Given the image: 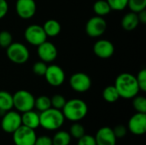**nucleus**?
Returning <instances> with one entry per match:
<instances>
[{"instance_id": "nucleus-1", "label": "nucleus", "mask_w": 146, "mask_h": 145, "mask_svg": "<svg viewBox=\"0 0 146 145\" xmlns=\"http://www.w3.org/2000/svg\"><path fill=\"white\" fill-rule=\"evenodd\" d=\"M120 97L124 99H133L139 95V87L136 79V76L129 73H123L119 74L115 82Z\"/></svg>"}, {"instance_id": "nucleus-2", "label": "nucleus", "mask_w": 146, "mask_h": 145, "mask_svg": "<svg viewBox=\"0 0 146 145\" xmlns=\"http://www.w3.org/2000/svg\"><path fill=\"white\" fill-rule=\"evenodd\" d=\"M62 112L65 120L72 122H78L86 116L88 106L85 101L79 98H73L66 102Z\"/></svg>"}, {"instance_id": "nucleus-3", "label": "nucleus", "mask_w": 146, "mask_h": 145, "mask_svg": "<svg viewBox=\"0 0 146 145\" xmlns=\"http://www.w3.org/2000/svg\"><path fill=\"white\" fill-rule=\"evenodd\" d=\"M40 126L47 131H57L64 124L65 118L60 109L50 108L39 113Z\"/></svg>"}, {"instance_id": "nucleus-4", "label": "nucleus", "mask_w": 146, "mask_h": 145, "mask_svg": "<svg viewBox=\"0 0 146 145\" xmlns=\"http://www.w3.org/2000/svg\"><path fill=\"white\" fill-rule=\"evenodd\" d=\"M6 56L13 63L21 65L28 61L30 53L25 44L20 42H13L6 48Z\"/></svg>"}, {"instance_id": "nucleus-5", "label": "nucleus", "mask_w": 146, "mask_h": 145, "mask_svg": "<svg viewBox=\"0 0 146 145\" xmlns=\"http://www.w3.org/2000/svg\"><path fill=\"white\" fill-rule=\"evenodd\" d=\"M35 97L26 90H19L13 94V107L19 113H24L34 109Z\"/></svg>"}, {"instance_id": "nucleus-6", "label": "nucleus", "mask_w": 146, "mask_h": 145, "mask_svg": "<svg viewBox=\"0 0 146 145\" xmlns=\"http://www.w3.org/2000/svg\"><path fill=\"white\" fill-rule=\"evenodd\" d=\"M2 130L9 134H12L21 126V116L18 111L9 110L2 115L0 121Z\"/></svg>"}, {"instance_id": "nucleus-7", "label": "nucleus", "mask_w": 146, "mask_h": 145, "mask_svg": "<svg viewBox=\"0 0 146 145\" xmlns=\"http://www.w3.org/2000/svg\"><path fill=\"white\" fill-rule=\"evenodd\" d=\"M36 138L35 130L22 125L12 133V140L15 145H34Z\"/></svg>"}, {"instance_id": "nucleus-8", "label": "nucleus", "mask_w": 146, "mask_h": 145, "mask_svg": "<svg viewBox=\"0 0 146 145\" xmlns=\"http://www.w3.org/2000/svg\"><path fill=\"white\" fill-rule=\"evenodd\" d=\"M26 41L33 46H38L47 39V36L43 29V26L36 24L28 26L24 32Z\"/></svg>"}, {"instance_id": "nucleus-9", "label": "nucleus", "mask_w": 146, "mask_h": 145, "mask_svg": "<svg viewBox=\"0 0 146 145\" xmlns=\"http://www.w3.org/2000/svg\"><path fill=\"white\" fill-rule=\"evenodd\" d=\"M106 29L107 23L102 16H92L86 24V32L91 38L101 37L105 32Z\"/></svg>"}, {"instance_id": "nucleus-10", "label": "nucleus", "mask_w": 146, "mask_h": 145, "mask_svg": "<svg viewBox=\"0 0 146 145\" xmlns=\"http://www.w3.org/2000/svg\"><path fill=\"white\" fill-rule=\"evenodd\" d=\"M46 82L54 87H58L64 83L65 72L64 70L56 64H51L47 66L46 72L44 73Z\"/></svg>"}, {"instance_id": "nucleus-11", "label": "nucleus", "mask_w": 146, "mask_h": 145, "mask_svg": "<svg viewBox=\"0 0 146 145\" xmlns=\"http://www.w3.org/2000/svg\"><path fill=\"white\" fill-rule=\"evenodd\" d=\"M69 85L74 91L83 93L89 91L91 88L92 79L89 75L85 73H75L70 77Z\"/></svg>"}, {"instance_id": "nucleus-12", "label": "nucleus", "mask_w": 146, "mask_h": 145, "mask_svg": "<svg viewBox=\"0 0 146 145\" xmlns=\"http://www.w3.org/2000/svg\"><path fill=\"white\" fill-rule=\"evenodd\" d=\"M127 130L135 136H142L146 132V114L136 113L128 121Z\"/></svg>"}, {"instance_id": "nucleus-13", "label": "nucleus", "mask_w": 146, "mask_h": 145, "mask_svg": "<svg viewBox=\"0 0 146 145\" xmlns=\"http://www.w3.org/2000/svg\"><path fill=\"white\" fill-rule=\"evenodd\" d=\"M37 10V4L34 0H17L15 3V11L21 19L32 18Z\"/></svg>"}, {"instance_id": "nucleus-14", "label": "nucleus", "mask_w": 146, "mask_h": 145, "mask_svg": "<svg viewBox=\"0 0 146 145\" xmlns=\"http://www.w3.org/2000/svg\"><path fill=\"white\" fill-rule=\"evenodd\" d=\"M37 53L39 59L44 62H51L57 57V49L54 44L47 40L38 46Z\"/></svg>"}, {"instance_id": "nucleus-15", "label": "nucleus", "mask_w": 146, "mask_h": 145, "mask_svg": "<svg viewBox=\"0 0 146 145\" xmlns=\"http://www.w3.org/2000/svg\"><path fill=\"white\" fill-rule=\"evenodd\" d=\"M93 52L101 59H108L114 55L115 46L110 40L99 39L93 45Z\"/></svg>"}, {"instance_id": "nucleus-16", "label": "nucleus", "mask_w": 146, "mask_h": 145, "mask_svg": "<svg viewBox=\"0 0 146 145\" xmlns=\"http://www.w3.org/2000/svg\"><path fill=\"white\" fill-rule=\"evenodd\" d=\"M97 145H116L117 138L110 126H103L98 130L94 136Z\"/></svg>"}, {"instance_id": "nucleus-17", "label": "nucleus", "mask_w": 146, "mask_h": 145, "mask_svg": "<svg viewBox=\"0 0 146 145\" xmlns=\"http://www.w3.org/2000/svg\"><path fill=\"white\" fill-rule=\"evenodd\" d=\"M21 125L33 130H36L40 126L39 112H36L33 109L21 113Z\"/></svg>"}, {"instance_id": "nucleus-18", "label": "nucleus", "mask_w": 146, "mask_h": 145, "mask_svg": "<svg viewBox=\"0 0 146 145\" xmlns=\"http://www.w3.org/2000/svg\"><path fill=\"white\" fill-rule=\"evenodd\" d=\"M139 24V21L137 13L132 11L126 14L121 20V26L126 31L135 30L138 27Z\"/></svg>"}, {"instance_id": "nucleus-19", "label": "nucleus", "mask_w": 146, "mask_h": 145, "mask_svg": "<svg viewBox=\"0 0 146 145\" xmlns=\"http://www.w3.org/2000/svg\"><path fill=\"white\" fill-rule=\"evenodd\" d=\"M43 29L47 37L54 38L59 35V33L61 32L62 27L58 21L54 20V19H50L44 22L43 26Z\"/></svg>"}, {"instance_id": "nucleus-20", "label": "nucleus", "mask_w": 146, "mask_h": 145, "mask_svg": "<svg viewBox=\"0 0 146 145\" xmlns=\"http://www.w3.org/2000/svg\"><path fill=\"white\" fill-rule=\"evenodd\" d=\"M13 95L6 91H0V117L2 115L13 109Z\"/></svg>"}, {"instance_id": "nucleus-21", "label": "nucleus", "mask_w": 146, "mask_h": 145, "mask_svg": "<svg viewBox=\"0 0 146 145\" xmlns=\"http://www.w3.org/2000/svg\"><path fill=\"white\" fill-rule=\"evenodd\" d=\"M51 138L53 145H69L72 138L67 131H57Z\"/></svg>"}, {"instance_id": "nucleus-22", "label": "nucleus", "mask_w": 146, "mask_h": 145, "mask_svg": "<svg viewBox=\"0 0 146 145\" xmlns=\"http://www.w3.org/2000/svg\"><path fill=\"white\" fill-rule=\"evenodd\" d=\"M111 10V8L106 0H98L93 4V11L96 15L104 17L110 14Z\"/></svg>"}, {"instance_id": "nucleus-23", "label": "nucleus", "mask_w": 146, "mask_h": 145, "mask_svg": "<svg viewBox=\"0 0 146 145\" xmlns=\"http://www.w3.org/2000/svg\"><path fill=\"white\" fill-rule=\"evenodd\" d=\"M102 97L104 101H106L107 103H115L120 98L119 93L116 88L115 87V85H109L105 87L103 91Z\"/></svg>"}, {"instance_id": "nucleus-24", "label": "nucleus", "mask_w": 146, "mask_h": 145, "mask_svg": "<svg viewBox=\"0 0 146 145\" xmlns=\"http://www.w3.org/2000/svg\"><path fill=\"white\" fill-rule=\"evenodd\" d=\"M34 108L38 110V112H43L44 110L51 108L50 97L45 95H42L35 98L34 101Z\"/></svg>"}, {"instance_id": "nucleus-25", "label": "nucleus", "mask_w": 146, "mask_h": 145, "mask_svg": "<svg viewBox=\"0 0 146 145\" xmlns=\"http://www.w3.org/2000/svg\"><path fill=\"white\" fill-rule=\"evenodd\" d=\"M71 138H74L75 139H79L81 137H83L86 134V129L84 126L78 122H73V124L70 126L69 131H68Z\"/></svg>"}, {"instance_id": "nucleus-26", "label": "nucleus", "mask_w": 146, "mask_h": 145, "mask_svg": "<svg viewBox=\"0 0 146 145\" xmlns=\"http://www.w3.org/2000/svg\"><path fill=\"white\" fill-rule=\"evenodd\" d=\"M133 106L136 112L146 114V98L144 96H135L133 98Z\"/></svg>"}, {"instance_id": "nucleus-27", "label": "nucleus", "mask_w": 146, "mask_h": 145, "mask_svg": "<svg viewBox=\"0 0 146 145\" xmlns=\"http://www.w3.org/2000/svg\"><path fill=\"white\" fill-rule=\"evenodd\" d=\"M127 7L132 12L139 13L146 8V0H128Z\"/></svg>"}, {"instance_id": "nucleus-28", "label": "nucleus", "mask_w": 146, "mask_h": 145, "mask_svg": "<svg viewBox=\"0 0 146 145\" xmlns=\"http://www.w3.org/2000/svg\"><path fill=\"white\" fill-rule=\"evenodd\" d=\"M66 102H67L66 98L61 94H56V95L52 96V97L50 98L51 108L60 109V110L62 109V108L64 107Z\"/></svg>"}, {"instance_id": "nucleus-29", "label": "nucleus", "mask_w": 146, "mask_h": 145, "mask_svg": "<svg viewBox=\"0 0 146 145\" xmlns=\"http://www.w3.org/2000/svg\"><path fill=\"white\" fill-rule=\"evenodd\" d=\"M13 43L12 34L8 31H1L0 32V47L7 48Z\"/></svg>"}, {"instance_id": "nucleus-30", "label": "nucleus", "mask_w": 146, "mask_h": 145, "mask_svg": "<svg viewBox=\"0 0 146 145\" xmlns=\"http://www.w3.org/2000/svg\"><path fill=\"white\" fill-rule=\"evenodd\" d=\"M112 10L121 11L127 7L128 0H106Z\"/></svg>"}, {"instance_id": "nucleus-31", "label": "nucleus", "mask_w": 146, "mask_h": 145, "mask_svg": "<svg viewBox=\"0 0 146 145\" xmlns=\"http://www.w3.org/2000/svg\"><path fill=\"white\" fill-rule=\"evenodd\" d=\"M46 69H47L46 62H44L41 60L38 62H36L33 65V72L34 74H36L38 76H44L46 72Z\"/></svg>"}, {"instance_id": "nucleus-32", "label": "nucleus", "mask_w": 146, "mask_h": 145, "mask_svg": "<svg viewBox=\"0 0 146 145\" xmlns=\"http://www.w3.org/2000/svg\"><path fill=\"white\" fill-rule=\"evenodd\" d=\"M136 79L139 87V91L145 92L146 91V69L143 68L141 69L137 76H136Z\"/></svg>"}, {"instance_id": "nucleus-33", "label": "nucleus", "mask_w": 146, "mask_h": 145, "mask_svg": "<svg viewBox=\"0 0 146 145\" xmlns=\"http://www.w3.org/2000/svg\"><path fill=\"white\" fill-rule=\"evenodd\" d=\"M77 145H97V144L93 136L85 134L83 137L78 139Z\"/></svg>"}, {"instance_id": "nucleus-34", "label": "nucleus", "mask_w": 146, "mask_h": 145, "mask_svg": "<svg viewBox=\"0 0 146 145\" xmlns=\"http://www.w3.org/2000/svg\"><path fill=\"white\" fill-rule=\"evenodd\" d=\"M113 132L116 137V138H122L124 137H126V135L127 134V127L125 126L124 125H117L116 126H115V128H113Z\"/></svg>"}, {"instance_id": "nucleus-35", "label": "nucleus", "mask_w": 146, "mask_h": 145, "mask_svg": "<svg viewBox=\"0 0 146 145\" xmlns=\"http://www.w3.org/2000/svg\"><path fill=\"white\" fill-rule=\"evenodd\" d=\"M34 145H53L52 144V138L46 135L37 137Z\"/></svg>"}, {"instance_id": "nucleus-36", "label": "nucleus", "mask_w": 146, "mask_h": 145, "mask_svg": "<svg viewBox=\"0 0 146 145\" xmlns=\"http://www.w3.org/2000/svg\"><path fill=\"white\" fill-rule=\"evenodd\" d=\"M9 10V4L6 0H0V20L3 18Z\"/></svg>"}, {"instance_id": "nucleus-37", "label": "nucleus", "mask_w": 146, "mask_h": 145, "mask_svg": "<svg viewBox=\"0 0 146 145\" xmlns=\"http://www.w3.org/2000/svg\"><path fill=\"white\" fill-rule=\"evenodd\" d=\"M138 15V18H139V23H142V24H145L146 23V10L144 9L139 13H137Z\"/></svg>"}]
</instances>
